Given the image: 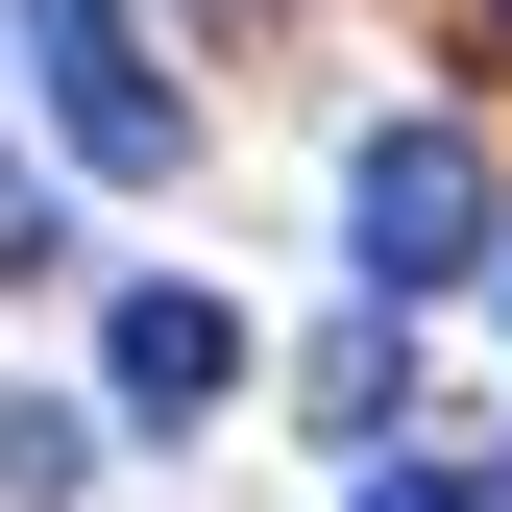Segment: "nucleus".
<instances>
[{
  "mask_svg": "<svg viewBox=\"0 0 512 512\" xmlns=\"http://www.w3.org/2000/svg\"><path fill=\"white\" fill-rule=\"evenodd\" d=\"M342 244H366V293H488V122H366V171H342Z\"/></svg>",
  "mask_w": 512,
  "mask_h": 512,
  "instance_id": "obj_1",
  "label": "nucleus"
},
{
  "mask_svg": "<svg viewBox=\"0 0 512 512\" xmlns=\"http://www.w3.org/2000/svg\"><path fill=\"white\" fill-rule=\"evenodd\" d=\"M25 49H49V122H74V171H122V196H171V171H196V98L147 74V25H122V0H25Z\"/></svg>",
  "mask_w": 512,
  "mask_h": 512,
  "instance_id": "obj_2",
  "label": "nucleus"
},
{
  "mask_svg": "<svg viewBox=\"0 0 512 512\" xmlns=\"http://www.w3.org/2000/svg\"><path fill=\"white\" fill-rule=\"evenodd\" d=\"M98 391L147 415V439L220 415V391H244V317H220V293H122V317H98Z\"/></svg>",
  "mask_w": 512,
  "mask_h": 512,
  "instance_id": "obj_3",
  "label": "nucleus"
},
{
  "mask_svg": "<svg viewBox=\"0 0 512 512\" xmlns=\"http://www.w3.org/2000/svg\"><path fill=\"white\" fill-rule=\"evenodd\" d=\"M366 512H488V488H439V464H415V488H366Z\"/></svg>",
  "mask_w": 512,
  "mask_h": 512,
  "instance_id": "obj_4",
  "label": "nucleus"
}]
</instances>
